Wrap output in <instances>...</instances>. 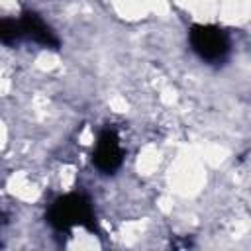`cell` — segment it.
<instances>
[{"label":"cell","mask_w":251,"mask_h":251,"mask_svg":"<svg viewBox=\"0 0 251 251\" xmlns=\"http://www.w3.org/2000/svg\"><path fill=\"white\" fill-rule=\"evenodd\" d=\"M94 163L102 171H114L122 163V147L114 131L106 129L100 135L94 151Z\"/></svg>","instance_id":"cell-3"},{"label":"cell","mask_w":251,"mask_h":251,"mask_svg":"<svg viewBox=\"0 0 251 251\" xmlns=\"http://www.w3.org/2000/svg\"><path fill=\"white\" fill-rule=\"evenodd\" d=\"M51 218H53V224H57L59 227L80 224L88 218V204L80 196H65L59 202H55Z\"/></svg>","instance_id":"cell-2"},{"label":"cell","mask_w":251,"mask_h":251,"mask_svg":"<svg viewBox=\"0 0 251 251\" xmlns=\"http://www.w3.org/2000/svg\"><path fill=\"white\" fill-rule=\"evenodd\" d=\"M192 49L206 61H220L227 51L226 35L210 25H194L190 31Z\"/></svg>","instance_id":"cell-1"}]
</instances>
